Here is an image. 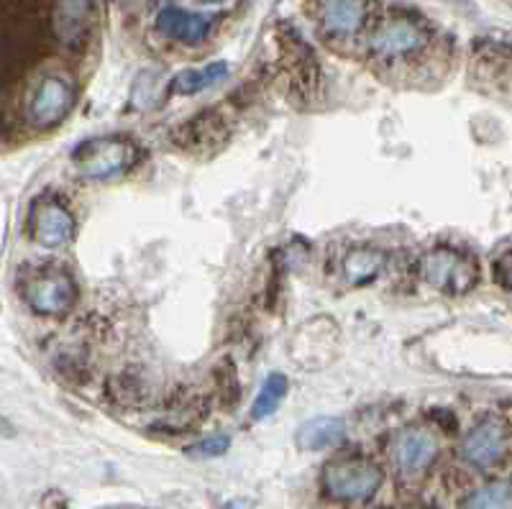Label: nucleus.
I'll use <instances>...</instances> for the list:
<instances>
[{
    "instance_id": "3",
    "label": "nucleus",
    "mask_w": 512,
    "mask_h": 509,
    "mask_svg": "<svg viewBox=\"0 0 512 509\" xmlns=\"http://www.w3.org/2000/svg\"><path fill=\"white\" fill-rule=\"evenodd\" d=\"M75 105V87L70 80L57 75L41 77L29 95H26L24 116L31 128L47 131L57 126Z\"/></svg>"
},
{
    "instance_id": "16",
    "label": "nucleus",
    "mask_w": 512,
    "mask_h": 509,
    "mask_svg": "<svg viewBox=\"0 0 512 509\" xmlns=\"http://www.w3.org/2000/svg\"><path fill=\"white\" fill-rule=\"evenodd\" d=\"M287 389H290V384H287L285 374H269L267 379H264L259 394H256L254 405H251V417H254V420H264V417L274 415L277 407H280V402L285 400Z\"/></svg>"
},
{
    "instance_id": "11",
    "label": "nucleus",
    "mask_w": 512,
    "mask_h": 509,
    "mask_svg": "<svg viewBox=\"0 0 512 509\" xmlns=\"http://www.w3.org/2000/svg\"><path fill=\"white\" fill-rule=\"evenodd\" d=\"M213 18L203 13H190L182 8H162L157 16V31L172 41L182 44H198L210 34Z\"/></svg>"
},
{
    "instance_id": "10",
    "label": "nucleus",
    "mask_w": 512,
    "mask_h": 509,
    "mask_svg": "<svg viewBox=\"0 0 512 509\" xmlns=\"http://www.w3.org/2000/svg\"><path fill=\"white\" fill-rule=\"evenodd\" d=\"M369 47L382 59L408 57V54L425 47V31L420 26L410 24V21L397 18V21H387V24L374 31Z\"/></svg>"
},
{
    "instance_id": "6",
    "label": "nucleus",
    "mask_w": 512,
    "mask_h": 509,
    "mask_svg": "<svg viewBox=\"0 0 512 509\" xmlns=\"http://www.w3.org/2000/svg\"><path fill=\"white\" fill-rule=\"evenodd\" d=\"M420 274L428 284L446 295L469 292L477 282V267L466 256L451 249H433L420 259Z\"/></svg>"
},
{
    "instance_id": "19",
    "label": "nucleus",
    "mask_w": 512,
    "mask_h": 509,
    "mask_svg": "<svg viewBox=\"0 0 512 509\" xmlns=\"http://www.w3.org/2000/svg\"><path fill=\"white\" fill-rule=\"evenodd\" d=\"M198 3H226V0H198Z\"/></svg>"
},
{
    "instance_id": "14",
    "label": "nucleus",
    "mask_w": 512,
    "mask_h": 509,
    "mask_svg": "<svg viewBox=\"0 0 512 509\" xmlns=\"http://www.w3.org/2000/svg\"><path fill=\"white\" fill-rule=\"evenodd\" d=\"M228 72L226 62H213L205 64V67H195V70H185L172 80V90L177 95H198L208 87L216 85L218 80H223Z\"/></svg>"
},
{
    "instance_id": "17",
    "label": "nucleus",
    "mask_w": 512,
    "mask_h": 509,
    "mask_svg": "<svg viewBox=\"0 0 512 509\" xmlns=\"http://www.w3.org/2000/svg\"><path fill=\"white\" fill-rule=\"evenodd\" d=\"M461 509H512V484L492 481L487 486H479L477 492L461 502Z\"/></svg>"
},
{
    "instance_id": "9",
    "label": "nucleus",
    "mask_w": 512,
    "mask_h": 509,
    "mask_svg": "<svg viewBox=\"0 0 512 509\" xmlns=\"http://www.w3.org/2000/svg\"><path fill=\"white\" fill-rule=\"evenodd\" d=\"M31 233H34L36 241L47 249H59L64 243H70L75 236V218L62 203L57 200H39L31 210Z\"/></svg>"
},
{
    "instance_id": "12",
    "label": "nucleus",
    "mask_w": 512,
    "mask_h": 509,
    "mask_svg": "<svg viewBox=\"0 0 512 509\" xmlns=\"http://www.w3.org/2000/svg\"><path fill=\"white\" fill-rule=\"evenodd\" d=\"M318 16L326 34L351 36L367 18V0H323Z\"/></svg>"
},
{
    "instance_id": "15",
    "label": "nucleus",
    "mask_w": 512,
    "mask_h": 509,
    "mask_svg": "<svg viewBox=\"0 0 512 509\" xmlns=\"http://www.w3.org/2000/svg\"><path fill=\"white\" fill-rule=\"evenodd\" d=\"M384 267V256L374 249H354L344 259V277L351 284L372 282Z\"/></svg>"
},
{
    "instance_id": "4",
    "label": "nucleus",
    "mask_w": 512,
    "mask_h": 509,
    "mask_svg": "<svg viewBox=\"0 0 512 509\" xmlns=\"http://www.w3.org/2000/svg\"><path fill=\"white\" fill-rule=\"evenodd\" d=\"M512 448V433L500 417H484L466 433L461 443V458L477 469H492L507 458Z\"/></svg>"
},
{
    "instance_id": "20",
    "label": "nucleus",
    "mask_w": 512,
    "mask_h": 509,
    "mask_svg": "<svg viewBox=\"0 0 512 509\" xmlns=\"http://www.w3.org/2000/svg\"><path fill=\"white\" fill-rule=\"evenodd\" d=\"M507 282H510V290H512V267H510V274H507Z\"/></svg>"
},
{
    "instance_id": "18",
    "label": "nucleus",
    "mask_w": 512,
    "mask_h": 509,
    "mask_svg": "<svg viewBox=\"0 0 512 509\" xmlns=\"http://www.w3.org/2000/svg\"><path fill=\"white\" fill-rule=\"evenodd\" d=\"M226 448H228L226 435H213V438H208V440H200L198 446H192L190 453H192V456L210 458V456H221Z\"/></svg>"
},
{
    "instance_id": "2",
    "label": "nucleus",
    "mask_w": 512,
    "mask_h": 509,
    "mask_svg": "<svg viewBox=\"0 0 512 509\" xmlns=\"http://www.w3.org/2000/svg\"><path fill=\"white\" fill-rule=\"evenodd\" d=\"M75 164L80 177L88 180H111L128 172L136 162V149L123 139H93L75 149Z\"/></svg>"
},
{
    "instance_id": "1",
    "label": "nucleus",
    "mask_w": 512,
    "mask_h": 509,
    "mask_svg": "<svg viewBox=\"0 0 512 509\" xmlns=\"http://www.w3.org/2000/svg\"><path fill=\"white\" fill-rule=\"evenodd\" d=\"M382 469L369 458H338L323 469V489L338 502H361L377 494Z\"/></svg>"
},
{
    "instance_id": "5",
    "label": "nucleus",
    "mask_w": 512,
    "mask_h": 509,
    "mask_svg": "<svg viewBox=\"0 0 512 509\" xmlns=\"http://www.w3.org/2000/svg\"><path fill=\"white\" fill-rule=\"evenodd\" d=\"M24 300L36 315L59 318L77 305V284L64 272H41L26 279Z\"/></svg>"
},
{
    "instance_id": "8",
    "label": "nucleus",
    "mask_w": 512,
    "mask_h": 509,
    "mask_svg": "<svg viewBox=\"0 0 512 509\" xmlns=\"http://www.w3.org/2000/svg\"><path fill=\"white\" fill-rule=\"evenodd\" d=\"M93 0H57L52 13V26L59 44L64 49L85 47L90 31H93Z\"/></svg>"
},
{
    "instance_id": "7",
    "label": "nucleus",
    "mask_w": 512,
    "mask_h": 509,
    "mask_svg": "<svg viewBox=\"0 0 512 509\" xmlns=\"http://www.w3.org/2000/svg\"><path fill=\"white\" fill-rule=\"evenodd\" d=\"M438 451V438L428 428H405L395 435L390 448L392 463L400 471V476H413L425 474L436 463Z\"/></svg>"
},
{
    "instance_id": "13",
    "label": "nucleus",
    "mask_w": 512,
    "mask_h": 509,
    "mask_svg": "<svg viewBox=\"0 0 512 509\" xmlns=\"http://www.w3.org/2000/svg\"><path fill=\"white\" fill-rule=\"evenodd\" d=\"M346 423L338 417H313L297 430V446L305 451H326L346 440Z\"/></svg>"
},
{
    "instance_id": "21",
    "label": "nucleus",
    "mask_w": 512,
    "mask_h": 509,
    "mask_svg": "<svg viewBox=\"0 0 512 509\" xmlns=\"http://www.w3.org/2000/svg\"><path fill=\"white\" fill-rule=\"evenodd\" d=\"M118 3H126V0H118Z\"/></svg>"
}]
</instances>
